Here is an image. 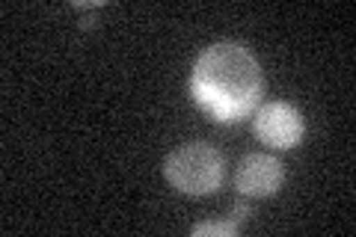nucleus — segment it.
I'll return each instance as SVG.
<instances>
[{"label": "nucleus", "mask_w": 356, "mask_h": 237, "mask_svg": "<svg viewBox=\"0 0 356 237\" xmlns=\"http://www.w3.org/2000/svg\"><path fill=\"white\" fill-rule=\"evenodd\" d=\"M191 89L196 104L217 122H238L261 101L264 77L255 56L238 42H217L193 65Z\"/></svg>", "instance_id": "nucleus-1"}, {"label": "nucleus", "mask_w": 356, "mask_h": 237, "mask_svg": "<svg viewBox=\"0 0 356 237\" xmlns=\"http://www.w3.org/2000/svg\"><path fill=\"white\" fill-rule=\"evenodd\" d=\"M163 175L187 196H208L222 181V154L211 142H187L166 154Z\"/></svg>", "instance_id": "nucleus-2"}, {"label": "nucleus", "mask_w": 356, "mask_h": 237, "mask_svg": "<svg viewBox=\"0 0 356 237\" xmlns=\"http://www.w3.org/2000/svg\"><path fill=\"white\" fill-rule=\"evenodd\" d=\"M252 131L264 145L291 149L303 140V116H300L297 107L285 104V101H270V104H261L255 110Z\"/></svg>", "instance_id": "nucleus-3"}, {"label": "nucleus", "mask_w": 356, "mask_h": 237, "mask_svg": "<svg viewBox=\"0 0 356 237\" xmlns=\"http://www.w3.org/2000/svg\"><path fill=\"white\" fill-rule=\"evenodd\" d=\"M282 163L270 154H247L243 161L238 163V172H235V187L241 196H250V199H264V196H273L282 184Z\"/></svg>", "instance_id": "nucleus-4"}, {"label": "nucleus", "mask_w": 356, "mask_h": 237, "mask_svg": "<svg viewBox=\"0 0 356 237\" xmlns=\"http://www.w3.org/2000/svg\"><path fill=\"white\" fill-rule=\"evenodd\" d=\"M235 231H238V222H235V220L199 222V225H193V234H202V237H208V234H235Z\"/></svg>", "instance_id": "nucleus-5"}, {"label": "nucleus", "mask_w": 356, "mask_h": 237, "mask_svg": "<svg viewBox=\"0 0 356 237\" xmlns=\"http://www.w3.org/2000/svg\"><path fill=\"white\" fill-rule=\"evenodd\" d=\"M250 213H252V211H250L247 202H238V205H235V213H232V220L238 222V220H243V217H250Z\"/></svg>", "instance_id": "nucleus-6"}]
</instances>
